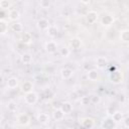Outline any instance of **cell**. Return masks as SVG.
<instances>
[{
  "mask_svg": "<svg viewBox=\"0 0 129 129\" xmlns=\"http://www.w3.org/2000/svg\"><path fill=\"white\" fill-rule=\"evenodd\" d=\"M44 48L46 50V52L48 53H54L57 49V44L54 40H48L45 42V45H44Z\"/></svg>",
  "mask_w": 129,
  "mask_h": 129,
  "instance_id": "cell-6",
  "label": "cell"
},
{
  "mask_svg": "<svg viewBox=\"0 0 129 129\" xmlns=\"http://www.w3.org/2000/svg\"><path fill=\"white\" fill-rule=\"evenodd\" d=\"M81 125L84 127V128H87V129H91L93 127H95V120L91 117H86L84 119L81 120Z\"/></svg>",
  "mask_w": 129,
  "mask_h": 129,
  "instance_id": "cell-10",
  "label": "cell"
},
{
  "mask_svg": "<svg viewBox=\"0 0 129 129\" xmlns=\"http://www.w3.org/2000/svg\"><path fill=\"white\" fill-rule=\"evenodd\" d=\"M97 1H99V2H103V1H105V0H97Z\"/></svg>",
  "mask_w": 129,
  "mask_h": 129,
  "instance_id": "cell-38",
  "label": "cell"
},
{
  "mask_svg": "<svg viewBox=\"0 0 129 129\" xmlns=\"http://www.w3.org/2000/svg\"><path fill=\"white\" fill-rule=\"evenodd\" d=\"M80 101H81V104L83 106H88L91 104V97L90 96H83V97H81Z\"/></svg>",
  "mask_w": 129,
  "mask_h": 129,
  "instance_id": "cell-29",
  "label": "cell"
},
{
  "mask_svg": "<svg viewBox=\"0 0 129 129\" xmlns=\"http://www.w3.org/2000/svg\"><path fill=\"white\" fill-rule=\"evenodd\" d=\"M113 22H114V17L112 15H109V14L103 16L102 19H101V23L105 26H110Z\"/></svg>",
  "mask_w": 129,
  "mask_h": 129,
  "instance_id": "cell-21",
  "label": "cell"
},
{
  "mask_svg": "<svg viewBox=\"0 0 129 129\" xmlns=\"http://www.w3.org/2000/svg\"><path fill=\"white\" fill-rule=\"evenodd\" d=\"M20 91L24 94L33 91V83L31 81H24L20 87Z\"/></svg>",
  "mask_w": 129,
  "mask_h": 129,
  "instance_id": "cell-9",
  "label": "cell"
},
{
  "mask_svg": "<svg viewBox=\"0 0 129 129\" xmlns=\"http://www.w3.org/2000/svg\"><path fill=\"white\" fill-rule=\"evenodd\" d=\"M98 18H99V14H98V12L95 11V10L89 11V12L87 13V15H86V21H87L89 24H94V23H96L97 20H98Z\"/></svg>",
  "mask_w": 129,
  "mask_h": 129,
  "instance_id": "cell-5",
  "label": "cell"
},
{
  "mask_svg": "<svg viewBox=\"0 0 129 129\" xmlns=\"http://www.w3.org/2000/svg\"><path fill=\"white\" fill-rule=\"evenodd\" d=\"M70 44H71V46H72L73 49H80L81 46H82V44H83V41L79 37H74V38L71 39Z\"/></svg>",
  "mask_w": 129,
  "mask_h": 129,
  "instance_id": "cell-17",
  "label": "cell"
},
{
  "mask_svg": "<svg viewBox=\"0 0 129 129\" xmlns=\"http://www.w3.org/2000/svg\"><path fill=\"white\" fill-rule=\"evenodd\" d=\"M109 79H110V81L113 84L118 85V84H121L122 83V81H123V75L119 71H114V72H111L109 74Z\"/></svg>",
  "mask_w": 129,
  "mask_h": 129,
  "instance_id": "cell-3",
  "label": "cell"
},
{
  "mask_svg": "<svg viewBox=\"0 0 129 129\" xmlns=\"http://www.w3.org/2000/svg\"><path fill=\"white\" fill-rule=\"evenodd\" d=\"M0 80H1V81H0V83H1V84H3V82H4V81H3V80H4V76H3V75H1Z\"/></svg>",
  "mask_w": 129,
  "mask_h": 129,
  "instance_id": "cell-37",
  "label": "cell"
},
{
  "mask_svg": "<svg viewBox=\"0 0 129 129\" xmlns=\"http://www.w3.org/2000/svg\"><path fill=\"white\" fill-rule=\"evenodd\" d=\"M96 66L98 69L100 70H103L105 69L107 66H108V59L106 56H103V55H100L96 58Z\"/></svg>",
  "mask_w": 129,
  "mask_h": 129,
  "instance_id": "cell-8",
  "label": "cell"
},
{
  "mask_svg": "<svg viewBox=\"0 0 129 129\" xmlns=\"http://www.w3.org/2000/svg\"><path fill=\"white\" fill-rule=\"evenodd\" d=\"M36 25H37V27H38L39 30H44V31H46L48 29V27L50 26L49 21L46 18H39L37 20Z\"/></svg>",
  "mask_w": 129,
  "mask_h": 129,
  "instance_id": "cell-7",
  "label": "cell"
},
{
  "mask_svg": "<svg viewBox=\"0 0 129 129\" xmlns=\"http://www.w3.org/2000/svg\"><path fill=\"white\" fill-rule=\"evenodd\" d=\"M6 108H7V110H8L9 112H11V113H15V112L17 111V109H18L17 104H16V102H14V101H8V103H7V105H6Z\"/></svg>",
  "mask_w": 129,
  "mask_h": 129,
  "instance_id": "cell-24",
  "label": "cell"
},
{
  "mask_svg": "<svg viewBox=\"0 0 129 129\" xmlns=\"http://www.w3.org/2000/svg\"><path fill=\"white\" fill-rule=\"evenodd\" d=\"M128 63H129V58H128Z\"/></svg>",
  "mask_w": 129,
  "mask_h": 129,
  "instance_id": "cell-40",
  "label": "cell"
},
{
  "mask_svg": "<svg viewBox=\"0 0 129 129\" xmlns=\"http://www.w3.org/2000/svg\"><path fill=\"white\" fill-rule=\"evenodd\" d=\"M16 121L17 123L20 125V126H23V127H26L30 124V117L28 114L26 113H20L17 115V118H16Z\"/></svg>",
  "mask_w": 129,
  "mask_h": 129,
  "instance_id": "cell-4",
  "label": "cell"
},
{
  "mask_svg": "<svg viewBox=\"0 0 129 129\" xmlns=\"http://www.w3.org/2000/svg\"><path fill=\"white\" fill-rule=\"evenodd\" d=\"M60 108H61V110H62L66 114H70V113L73 111V105H72L71 102H68V101L62 102V103L60 104Z\"/></svg>",
  "mask_w": 129,
  "mask_h": 129,
  "instance_id": "cell-20",
  "label": "cell"
},
{
  "mask_svg": "<svg viewBox=\"0 0 129 129\" xmlns=\"http://www.w3.org/2000/svg\"><path fill=\"white\" fill-rule=\"evenodd\" d=\"M112 118L118 123L120 121H123V113L120 112V111H115L113 114H112Z\"/></svg>",
  "mask_w": 129,
  "mask_h": 129,
  "instance_id": "cell-27",
  "label": "cell"
},
{
  "mask_svg": "<svg viewBox=\"0 0 129 129\" xmlns=\"http://www.w3.org/2000/svg\"><path fill=\"white\" fill-rule=\"evenodd\" d=\"M59 54H60L62 57H69L70 54H71V50H70V48H68L67 46H62V47L59 49Z\"/></svg>",
  "mask_w": 129,
  "mask_h": 129,
  "instance_id": "cell-28",
  "label": "cell"
},
{
  "mask_svg": "<svg viewBox=\"0 0 129 129\" xmlns=\"http://www.w3.org/2000/svg\"><path fill=\"white\" fill-rule=\"evenodd\" d=\"M8 18H9V20H11V21H13V22L17 21V20L20 18V13H19V11L16 10V9H11V10L8 12Z\"/></svg>",
  "mask_w": 129,
  "mask_h": 129,
  "instance_id": "cell-16",
  "label": "cell"
},
{
  "mask_svg": "<svg viewBox=\"0 0 129 129\" xmlns=\"http://www.w3.org/2000/svg\"><path fill=\"white\" fill-rule=\"evenodd\" d=\"M101 127L105 128V129H114V128L117 127V122L112 118V116L109 115V116H107L106 118L103 119Z\"/></svg>",
  "mask_w": 129,
  "mask_h": 129,
  "instance_id": "cell-1",
  "label": "cell"
},
{
  "mask_svg": "<svg viewBox=\"0 0 129 129\" xmlns=\"http://www.w3.org/2000/svg\"><path fill=\"white\" fill-rule=\"evenodd\" d=\"M7 31H8V23L4 19H1L0 20V32L2 35H4L6 34Z\"/></svg>",
  "mask_w": 129,
  "mask_h": 129,
  "instance_id": "cell-26",
  "label": "cell"
},
{
  "mask_svg": "<svg viewBox=\"0 0 129 129\" xmlns=\"http://www.w3.org/2000/svg\"><path fill=\"white\" fill-rule=\"evenodd\" d=\"M39 5H40L41 8H43V9H47V8L50 7V5H51V1H50V0H40Z\"/></svg>",
  "mask_w": 129,
  "mask_h": 129,
  "instance_id": "cell-30",
  "label": "cell"
},
{
  "mask_svg": "<svg viewBox=\"0 0 129 129\" xmlns=\"http://www.w3.org/2000/svg\"><path fill=\"white\" fill-rule=\"evenodd\" d=\"M20 40L22 43L24 44H30L33 40V37H32V34L30 32H23L21 37H20Z\"/></svg>",
  "mask_w": 129,
  "mask_h": 129,
  "instance_id": "cell-14",
  "label": "cell"
},
{
  "mask_svg": "<svg viewBox=\"0 0 129 129\" xmlns=\"http://www.w3.org/2000/svg\"><path fill=\"white\" fill-rule=\"evenodd\" d=\"M32 60H33V58H32V55L30 53H28V52L22 53V55H21V62L23 64H30L32 62Z\"/></svg>",
  "mask_w": 129,
  "mask_h": 129,
  "instance_id": "cell-22",
  "label": "cell"
},
{
  "mask_svg": "<svg viewBox=\"0 0 129 129\" xmlns=\"http://www.w3.org/2000/svg\"><path fill=\"white\" fill-rule=\"evenodd\" d=\"M87 77L90 81H96L99 78V72L96 69H91L87 73Z\"/></svg>",
  "mask_w": 129,
  "mask_h": 129,
  "instance_id": "cell-19",
  "label": "cell"
},
{
  "mask_svg": "<svg viewBox=\"0 0 129 129\" xmlns=\"http://www.w3.org/2000/svg\"><path fill=\"white\" fill-rule=\"evenodd\" d=\"M115 111H116V109H115L113 106H109V107L107 108V113H108V115H110V116H112V114H113Z\"/></svg>",
  "mask_w": 129,
  "mask_h": 129,
  "instance_id": "cell-33",
  "label": "cell"
},
{
  "mask_svg": "<svg viewBox=\"0 0 129 129\" xmlns=\"http://www.w3.org/2000/svg\"><path fill=\"white\" fill-rule=\"evenodd\" d=\"M16 1H22V0H16Z\"/></svg>",
  "mask_w": 129,
  "mask_h": 129,
  "instance_id": "cell-39",
  "label": "cell"
},
{
  "mask_svg": "<svg viewBox=\"0 0 129 129\" xmlns=\"http://www.w3.org/2000/svg\"><path fill=\"white\" fill-rule=\"evenodd\" d=\"M8 89H15L19 85V80L16 77H10L6 82Z\"/></svg>",
  "mask_w": 129,
  "mask_h": 129,
  "instance_id": "cell-15",
  "label": "cell"
},
{
  "mask_svg": "<svg viewBox=\"0 0 129 129\" xmlns=\"http://www.w3.org/2000/svg\"><path fill=\"white\" fill-rule=\"evenodd\" d=\"M43 95H44V97H45V98H51V97L53 96V93H52L50 90H46V91L44 92V94H43Z\"/></svg>",
  "mask_w": 129,
  "mask_h": 129,
  "instance_id": "cell-34",
  "label": "cell"
},
{
  "mask_svg": "<svg viewBox=\"0 0 129 129\" xmlns=\"http://www.w3.org/2000/svg\"><path fill=\"white\" fill-rule=\"evenodd\" d=\"M0 7H1V9H3V10L8 9V8L10 7L9 1H8V0H1V1H0Z\"/></svg>",
  "mask_w": 129,
  "mask_h": 129,
  "instance_id": "cell-32",
  "label": "cell"
},
{
  "mask_svg": "<svg viewBox=\"0 0 129 129\" xmlns=\"http://www.w3.org/2000/svg\"><path fill=\"white\" fill-rule=\"evenodd\" d=\"M74 75V71L70 68H63L60 71V77L62 80H69L70 78H72Z\"/></svg>",
  "mask_w": 129,
  "mask_h": 129,
  "instance_id": "cell-12",
  "label": "cell"
},
{
  "mask_svg": "<svg viewBox=\"0 0 129 129\" xmlns=\"http://www.w3.org/2000/svg\"><path fill=\"white\" fill-rule=\"evenodd\" d=\"M123 125H124L125 127L129 128V116H127V117H125V118L123 119Z\"/></svg>",
  "mask_w": 129,
  "mask_h": 129,
  "instance_id": "cell-35",
  "label": "cell"
},
{
  "mask_svg": "<svg viewBox=\"0 0 129 129\" xmlns=\"http://www.w3.org/2000/svg\"><path fill=\"white\" fill-rule=\"evenodd\" d=\"M80 1H81L83 4H85V5H86V4H89L91 0H80Z\"/></svg>",
  "mask_w": 129,
  "mask_h": 129,
  "instance_id": "cell-36",
  "label": "cell"
},
{
  "mask_svg": "<svg viewBox=\"0 0 129 129\" xmlns=\"http://www.w3.org/2000/svg\"><path fill=\"white\" fill-rule=\"evenodd\" d=\"M37 121L40 124H47V123L50 122V117H49V115L47 113L42 112V113H39L37 115Z\"/></svg>",
  "mask_w": 129,
  "mask_h": 129,
  "instance_id": "cell-13",
  "label": "cell"
},
{
  "mask_svg": "<svg viewBox=\"0 0 129 129\" xmlns=\"http://www.w3.org/2000/svg\"><path fill=\"white\" fill-rule=\"evenodd\" d=\"M91 97V103L92 104H99L101 102V97L99 95H96V94H93L90 96Z\"/></svg>",
  "mask_w": 129,
  "mask_h": 129,
  "instance_id": "cell-31",
  "label": "cell"
},
{
  "mask_svg": "<svg viewBox=\"0 0 129 129\" xmlns=\"http://www.w3.org/2000/svg\"><path fill=\"white\" fill-rule=\"evenodd\" d=\"M37 100H38V95L33 91L26 93L24 95V103L27 105H34L36 104Z\"/></svg>",
  "mask_w": 129,
  "mask_h": 129,
  "instance_id": "cell-2",
  "label": "cell"
},
{
  "mask_svg": "<svg viewBox=\"0 0 129 129\" xmlns=\"http://www.w3.org/2000/svg\"><path fill=\"white\" fill-rule=\"evenodd\" d=\"M64 115H66V113H64V112L61 110V108L59 107V108H56V109L53 111V113H52V118H53L55 121H61V120H63Z\"/></svg>",
  "mask_w": 129,
  "mask_h": 129,
  "instance_id": "cell-11",
  "label": "cell"
},
{
  "mask_svg": "<svg viewBox=\"0 0 129 129\" xmlns=\"http://www.w3.org/2000/svg\"><path fill=\"white\" fill-rule=\"evenodd\" d=\"M119 38L122 42L128 43L129 42V29H122L119 33Z\"/></svg>",
  "mask_w": 129,
  "mask_h": 129,
  "instance_id": "cell-18",
  "label": "cell"
},
{
  "mask_svg": "<svg viewBox=\"0 0 129 129\" xmlns=\"http://www.w3.org/2000/svg\"><path fill=\"white\" fill-rule=\"evenodd\" d=\"M11 29L14 31V32H22L23 31V26H22V24L20 23V22H17V21H15V22H13L12 24H11Z\"/></svg>",
  "mask_w": 129,
  "mask_h": 129,
  "instance_id": "cell-25",
  "label": "cell"
},
{
  "mask_svg": "<svg viewBox=\"0 0 129 129\" xmlns=\"http://www.w3.org/2000/svg\"><path fill=\"white\" fill-rule=\"evenodd\" d=\"M57 33H58V29H57V27L54 26V25H50V26L48 27V29L46 30V34H47L49 37H51V38L55 37V36L57 35Z\"/></svg>",
  "mask_w": 129,
  "mask_h": 129,
  "instance_id": "cell-23",
  "label": "cell"
}]
</instances>
